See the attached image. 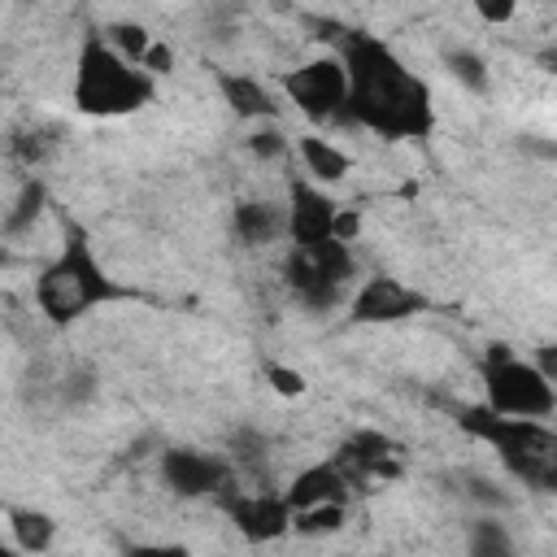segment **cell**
Here are the masks:
<instances>
[{
    "label": "cell",
    "mask_w": 557,
    "mask_h": 557,
    "mask_svg": "<svg viewBox=\"0 0 557 557\" xmlns=\"http://www.w3.org/2000/svg\"><path fill=\"white\" fill-rule=\"evenodd\" d=\"M339 61L348 70L344 122L379 139H426L435 131L431 83L413 74L387 39L370 30H339Z\"/></svg>",
    "instance_id": "1"
},
{
    "label": "cell",
    "mask_w": 557,
    "mask_h": 557,
    "mask_svg": "<svg viewBox=\"0 0 557 557\" xmlns=\"http://www.w3.org/2000/svg\"><path fill=\"white\" fill-rule=\"evenodd\" d=\"M135 292L122 287L96 257V244L91 235L65 218V235H61V248L44 261V270L35 274V305L39 313L52 322V326H74L78 318H87L91 309L100 305H117V300H131Z\"/></svg>",
    "instance_id": "2"
},
{
    "label": "cell",
    "mask_w": 557,
    "mask_h": 557,
    "mask_svg": "<svg viewBox=\"0 0 557 557\" xmlns=\"http://www.w3.org/2000/svg\"><path fill=\"white\" fill-rule=\"evenodd\" d=\"M157 100V78L126 61L104 30H87L78 39L74 78H70V104L83 117H131Z\"/></svg>",
    "instance_id": "3"
},
{
    "label": "cell",
    "mask_w": 557,
    "mask_h": 557,
    "mask_svg": "<svg viewBox=\"0 0 557 557\" xmlns=\"http://www.w3.org/2000/svg\"><path fill=\"white\" fill-rule=\"evenodd\" d=\"M457 426L483 440L518 483L535 492H557V431H548L544 422L505 418L487 405H466L457 409Z\"/></svg>",
    "instance_id": "4"
},
{
    "label": "cell",
    "mask_w": 557,
    "mask_h": 557,
    "mask_svg": "<svg viewBox=\"0 0 557 557\" xmlns=\"http://www.w3.org/2000/svg\"><path fill=\"white\" fill-rule=\"evenodd\" d=\"M352 278H357V257H352V244H339V239L292 248L283 261V283L296 296V305L309 313H331L348 305Z\"/></svg>",
    "instance_id": "5"
},
{
    "label": "cell",
    "mask_w": 557,
    "mask_h": 557,
    "mask_svg": "<svg viewBox=\"0 0 557 557\" xmlns=\"http://www.w3.org/2000/svg\"><path fill=\"white\" fill-rule=\"evenodd\" d=\"M479 374H483V405L492 413L540 422V418H548L557 409V387L535 370V361H522L505 344L487 348Z\"/></svg>",
    "instance_id": "6"
},
{
    "label": "cell",
    "mask_w": 557,
    "mask_h": 557,
    "mask_svg": "<svg viewBox=\"0 0 557 557\" xmlns=\"http://www.w3.org/2000/svg\"><path fill=\"white\" fill-rule=\"evenodd\" d=\"M283 96L296 104L300 117H309L313 126L322 122H344V109H348V70L339 57H313V61H300L296 70H287L278 78Z\"/></svg>",
    "instance_id": "7"
},
{
    "label": "cell",
    "mask_w": 557,
    "mask_h": 557,
    "mask_svg": "<svg viewBox=\"0 0 557 557\" xmlns=\"http://www.w3.org/2000/svg\"><path fill=\"white\" fill-rule=\"evenodd\" d=\"M157 474L183 500H200V496L222 500L235 487V466L218 453H205V448H165L157 461Z\"/></svg>",
    "instance_id": "8"
},
{
    "label": "cell",
    "mask_w": 557,
    "mask_h": 557,
    "mask_svg": "<svg viewBox=\"0 0 557 557\" xmlns=\"http://www.w3.org/2000/svg\"><path fill=\"white\" fill-rule=\"evenodd\" d=\"M426 305L431 300L418 287H409V283H400L392 274H370L348 296V322H357V326H392V322L418 318Z\"/></svg>",
    "instance_id": "9"
},
{
    "label": "cell",
    "mask_w": 557,
    "mask_h": 557,
    "mask_svg": "<svg viewBox=\"0 0 557 557\" xmlns=\"http://www.w3.org/2000/svg\"><path fill=\"white\" fill-rule=\"evenodd\" d=\"M222 505H226L235 531H239L248 544H274V540H283V535H292V505H287V496L274 492V487H252V492L231 487V492L222 496Z\"/></svg>",
    "instance_id": "10"
},
{
    "label": "cell",
    "mask_w": 557,
    "mask_h": 557,
    "mask_svg": "<svg viewBox=\"0 0 557 557\" xmlns=\"http://www.w3.org/2000/svg\"><path fill=\"white\" fill-rule=\"evenodd\" d=\"M335 218H339V205L331 200L326 187H318L305 174L287 178V239H292V248H313V244L335 239Z\"/></svg>",
    "instance_id": "11"
},
{
    "label": "cell",
    "mask_w": 557,
    "mask_h": 557,
    "mask_svg": "<svg viewBox=\"0 0 557 557\" xmlns=\"http://www.w3.org/2000/svg\"><path fill=\"white\" fill-rule=\"evenodd\" d=\"M335 461L348 470L352 483L374 479V474L396 479V474H400V444H396L392 435H383V431H352V435L335 448Z\"/></svg>",
    "instance_id": "12"
},
{
    "label": "cell",
    "mask_w": 557,
    "mask_h": 557,
    "mask_svg": "<svg viewBox=\"0 0 557 557\" xmlns=\"http://www.w3.org/2000/svg\"><path fill=\"white\" fill-rule=\"evenodd\" d=\"M348 487H357V483L348 479V470H344L335 457H326V461H318V466H305V470L283 487V496H287L292 513H300V509H318V505H348Z\"/></svg>",
    "instance_id": "13"
},
{
    "label": "cell",
    "mask_w": 557,
    "mask_h": 557,
    "mask_svg": "<svg viewBox=\"0 0 557 557\" xmlns=\"http://www.w3.org/2000/svg\"><path fill=\"white\" fill-rule=\"evenodd\" d=\"M287 235V200H265V196H248L235 200L231 209V239L239 248H270Z\"/></svg>",
    "instance_id": "14"
},
{
    "label": "cell",
    "mask_w": 557,
    "mask_h": 557,
    "mask_svg": "<svg viewBox=\"0 0 557 557\" xmlns=\"http://www.w3.org/2000/svg\"><path fill=\"white\" fill-rule=\"evenodd\" d=\"M218 91H222V104L244 122H270L278 113V100L270 96V87L261 78L244 74V70H222Z\"/></svg>",
    "instance_id": "15"
},
{
    "label": "cell",
    "mask_w": 557,
    "mask_h": 557,
    "mask_svg": "<svg viewBox=\"0 0 557 557\" xmlns=\"http://www.w3.org/2000/svg\"><path fill=\"white\" fill-rule=\"evenodd\" d=\"M4 518H9V535H13L17 553L44 557L57 544V518L52 513H44L35 505H4Z\"/></svg>",
    "instance_id": "16"
},
{
    "label": "cell",
    "mask_w": 557,
    "mask_h": 557,
    "mask_svg": "<svg viewBox=\"0 0 557 557\" xmlns=\"http://www.w3.org/2000/svg\"><path fill=\"white\" fill-rule=\"evenodd\" d=\"M296 152H300V161H305V170H309V178H313L318 187L339 183V178H348V170H352V157H348L344 148H335L331 139H322V135H300V139H296Z\"/></svg>",
    "instance_id": "17"
},
{
    "label": "cell",
    "mask_w": 557,
    "mask_h": 557,
    "mask_svg": "<svg viewBox=\"0 0 557 557\" xmlns=\"http://www.w3.org/2000/svg\"><path fill=\"white\" fill-rule=\"evenodd\" d=\"M44 205H48V187H44V178L35 174V178H26V183H22V191L13 196V209H9V213H4V222H0L4 239H17V235H26V231L39 222Z\"/></svg>",
    "instance_id": "18"
},
{
    "label": "cell",
    "mask_w": 557,
    "mask_h": 557,
    "mask_svg": "<svg viewBox=\"0 0 557 557\" xmlns=\"http://www.w3.org/2000/svg\"><path fill=\"white\" fill-rule=\"evenodd\" d=\"M104 30V39L126 57V61H135V65H144V57H148V48L157 44L139 22H109V26H100Z\"/></svg>",
    "instance_id": "19"
},
{
    "label": "cell",
    "mask_w": 557,
    "mask_h": 557,
    "mask_svg": "<svg viewBox=\"0 0 557 557\" xmlns=\"http://www.w3.org/2000/svg\"><path fill=\"white\" fill-rule=\"evenodd\" d=\"M444 65H448V74H453L466 91H474V96L487 91V65H483L479 52H470V48H448V52H444Z\"/></svg>",
    "instance_id": "20"
},
{
    "label": "cell",
    "mask_w": 557,
    "mask_h": 557,
    "mask_svg": "<svg viewBox=\"0 0 557 557\" xmlns=\"http://www.w3.org/2000/svg\"><path fill=\"white\" fill-rule=\"evenodd\" d=\"M348 522V505H318L292 513V535H335Z\"/></svg>",
    "instance_id": "21"
},
{
    "label": "cell",
    "mask_w": 557,
    "mask_h": 557,
    "mask_svg": "<svg viewBox=\"0 0 557 557\" xmlns=\"http://www.w3.org/2000/svg\"><path fill=\"white\" fill-rule=\"evenodd\" d=\"M470 557H518V548L509 544V535L492 518H483L470 531Z\"/></svg>",
    "instance_id": "22"
},
{
    "label": "cell",
    "mask_w": 557,
    "mask_h": 557,
    "mask_svg": "<svg viewBox=\"0 0 557 557\" xmlns=\"http://www.w3.org/2000/svg\"><path fill=\"white\" fill-rule=\"evenodd\" d=\"M265 379H270V387H274L278 396H300V392H305V374L292 370V366L270 361V366H265Z\"/></svg>",
    "instance_id": "23"
},
{
    "label": "cell",
    "mask_w": 557,
    "mask_h": 557,
    "mask_svg": "<svg viewBox=\"0 0 557 557\" xmlns=\"http://www.w3.org/2000/svg\"><path fill=\"white\" fill-rule=\"evenodd\" d=\"M87 396H96V374H91V370H70L65 383H61V400H65V405H78V400H87Z\"/></svg>",
    "instance_id": "24"
},
{
    "label": "cell",
    "mask_w": 557,
    "mask_h": 557,
    "mask_svg": "<svg viewBox=\"0 0 557 557\" xmlns=\"http://www.w3.org/2000/svg\"><path fill=\"white\" fill-rule=\"evenodd\" d=\"M126 557H191L187 544H170V540H144V544H131Z\"/></svg>",
    "instance_id": "25"
},
{
    "label": "cell",
    "mask_w": 557,
    "mask_h": 557,
    "mask_svg": "<svg viewBox=\"0 0 557 557\" xmlns=\"http://www.w3.org/2000/svg\"><path fill=\"white\" fill-rule=\"evenodd\" d=\"M248 148H252L257 157L274 161V157H283V135H278V131H257V135L248 139Z\"/></svg>",
    "instance_id": "26"
},
{
    "label": "cell",
    "mask_w": 557,
    "mask_h": 557,
    "mask_svg": "<svg viewBox=\"0 0 557 557\" xmlns=\"http://www.w3.org/2000/svg\"><path fill=\"white\" fill-rule=\"evenodd\" d=\"M144 70H148L152 78L170 74V70H174V52H170L165 44H152V48H148V57H144Z\"/></svg>",
    "instance_id": "27"
},
{
    "label": "cell",
    "mask_w": 557,
    "mask_h": 557,
    "mask_svg": "<svg viewBox=\"0 0 557 557\" xmlns=\"http://www.w3.org/2000/svg\"><path fill=\"white\" fill-rule=\"evenodd\" d=\"M357 231H361V213H357V209H339V218H335V239H339V244H352Z\"/></svg>",
    "instance_id": "28"
},
{
    "label": "cell",
    "mask_w": 557,
    "mask_h": 557,
    "mask_svg": "<svg viewBox=\"0 0 557 557\" xmlns=\"http://www.w3.org/2000/svg\"><path fill=\"white\" fill-rule=\"evenodd\" d=\"M535 370L557 387V344H540L535 348Z\"/></svg>",
    "instance_id": "29"
},
{
    "label": "cell",
    "mask_w": 557,
    "mask_h": 557,
    "mask_svg": "<svg viewBox=\"0 0 557 557\" xmlns=\"http://www.w3.org/2000/svg\"><path fill=\"white\" fill-rule=\"evenodd\" d=\"M474 13H479L483 22H496V26H500V22H513L518 9H513V4H487V0H483V4H474Z\"/></svg>",
    "instance_id": "30"
},
{
    "label": "cell",
    "mask_w": 557,
    "mask_h": 557,
    "mask_svg": "<svg viewBox=\"0 0 557 557\" xmlns=\"http://www.w3.org/2000/svg\"><path fill=\"white\" fill-rule=\"evenodd\" d=\"M535 65H540V70H548V74H557V44L540 48V52H535Z\"/></svg>",
    "instance_id": "31"
},
{
    "label": "cell",
    "mask_w": 557,
    "mask_h": 557,
    "mask_svg": "<svg viewBox=\"0 0 557 557\" xmlns=\"http://www.w3.org/2000/svg\"><path fill=\"white\" fill-rule=\"evenodd\" d=\"M0 557H22V553L17 548H0Z\"/></svg>",
    "instance_id": "32"
}]
</instances>
